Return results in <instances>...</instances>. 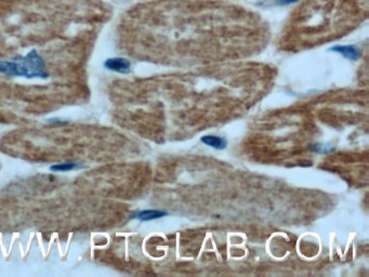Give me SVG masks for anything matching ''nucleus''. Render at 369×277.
Listing matches in <instances>:
<instances>
[{"mask_svg":"<svg viewBox=\"0 0 369 277\" xmlns=\"http://www.w3.org/2000/svg\"><path fill=\"white\" fill-rule=\"evenodd\" d=\"M104 67L119 74H128L131 71V62L125 57H110L104 62Z\"/></svg>","mask_w":369,"mask_h":277,"instance_id":"f03ea898","label":"nucleus"},{"mask_svg":"<svg viewBox=\"0 0 369 277\" xmlns=\"http://www.w3.org/2000/svg\"><path fill=\"white\" fill-rule=\"evenodd\" d=\"M200 141L205 145H208V147L213 148L215 150H223L228 145L226 138L219 135H205L200 138Z\"/></svg>","mask_w":369,"mask_h":277,"instance_id":"39448f33","label":"nucleus"},{"mask_svg":"<svg viewBox=\"0 0 369 277\" xmlns=\"http://www.w3.org/2000/svg\"><path fill=\"white\" fill-rule=\"evenodd\" d=\"M0 74L27 79H46L49 77L46 62L35 49L24 56H17L9 61H0Z\"/></svg>","mask_w":369,"mask_h":277,"instance_id":"f257e3e1","label":"nucleus"},{"mask_svg":"<svg viewBox=\"0 0 369 277\" xmlns=\"http://www.w3.org/2000/svg\"><path fill=\"white\" fill-rule=\"evenodd\" d=\"M50 121H51V122H54V123H59V125H63V123H67V122H64L63 120H61V119H59V118H53V119H51Z\"/></svg>","mask_w":369,"mask_h":277,"instance_id":"6e6552de","label":"nucleus"},{"mask_svg":"<svg viewBox=\"0 0 369 277\" xmlns=\"http://www.w3.org/2000/svg\"><path fill=\"white\" fill-rule=\"evenodd\" d=\"M168 214L166 211L162 210H153V209H147V210H141L136 211L133 215H131V219H136V220L142 221V222H147V221H153L157 220V219L164 218Z\"/></svg>","mask_w":369,"mask_h":277,"instance_id":"20e7f679","label":"nucleus"},{"mask_svg":"<svg viewBox=\"0 0 369 277\" xmlns=\"http://www.w3.org/2000/svg\"><path fill=\"white\" fill-rule=\"evenodd\" d=\"M85 168V166L81 163H74V162H68V163H61L56 164L50 167V171L52 172H68L71 170H77Z\"/></svg>","mask_w":369,"mask_h":277,"instance_id":"423d86ee","label":"nucleus"},{"mask_svg":"<svg viewBox=\"0 0 369 277\" xmlns=\"http://www.w3.org/2000/svg\"><path fill=\"white\" fill-rule=\"evenodd\" d=\"M274 3L278 6H288L298 3V0H274Z\"/></svg>","mask_w":369,"mask_h":277,"instance_id":"0eeeda50","label":"nucleus"},{"mask_svg":"<svg viewBox=\"0 0 369 277\" xmlns=\"http://www.w3.org/2000/svg\"><path fill=\"white\" fill-rule=\"evenodd\" d=\"M329 50L334 51V52L342 55L343 57H345V59H349L351 61H356L360 56V50L356 46H352V45H346V46L338 45V46L331 47Z\"/></svg>","mask_w":369,"mask_h":277,"instance_id":"7ed1b4c3","label":"nucleus"}]
</instances>
